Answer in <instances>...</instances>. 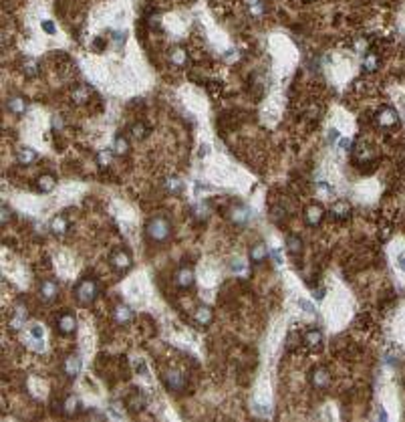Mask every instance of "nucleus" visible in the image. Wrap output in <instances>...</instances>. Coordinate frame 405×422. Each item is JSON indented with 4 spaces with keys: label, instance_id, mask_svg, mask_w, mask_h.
Instances as JSON below:
<instances>
[{
    "label": "nucleus",
    "instance_id": "44",
    "mask_svg": "<svg viewBox=\"0 0 405 422\" xmlns=\"http://www.w3.org/2000/svg\"><path fill=\"white\" fill-rule=\"evenodd\" d=\"M32 349L39 351V353H43V351H45V337H43V340H35V344H32Z\"/></svg>",
    "mask_w": 405,
    "mask_h": 422
},
{
    "label": "nucleus",
    "instance_id": "40",
    "mask_svg": "<svg viewBox=\"0 0 405 422\" xmlns=\"http://www.w3.org/2000/svg\"><path fill=\"white\" fill-rule=\"evenodd\" d=\"M30 335L35 337V340H43V337H45L43 325H41V323H32V325H30Z\"/></svg>",
    "mask_w": 405,
    "mask_h": 422
},
{
    "label": "nucleus",
    "instance_id": "11",
    "mask_svg": "<svg viewBox=\"0 0 405 422\" xmlns=\"http://www.w3.org/2000/svg\"><path fill=\"white\" fill-rule=\"evenodd\" d=\"M323 218H325V210L320 208L318 204H311L305 210V223L309 226H318L320 223H323Z\"/></svg>",
    "mask_w": 405,
    "mask_h": 422
},
{
    "label": "nucleus",
    "instance_id": "13",
    "mask_svg": "<svg viewBox=\"0 0 405 422\" xmlns=\"http://www.w3.org/2000/svg\"><path fill=\"white\" fill-rule=\"evenodd\" d=\"M331 216L335 221H345V218L351 216V204L347 200H337L335 204L331 206Z\"/></svg>",
    "mask_w": 405,
    "mask_h": 422
},
{
    "label": "nucleus",
    "instance_id": "9",
    "mask_svg": "<svg viewBox=\"0 0 405 422\" xmlns=\"http://www.w3.org/2000/svg\"><path fill=\"white\" fill-rule=\"evenodd\" d=\"M39 295H41V299H43L45 303H53V301L57 299V295H59V287H57V283H55V281H50V279L43 281V283H41V287H39Z\"/></svg>",
    "mask_w": 405,
    "mask_h": 422
},
{
    "label": "nucleus",
    "instance_id": "10",
    "mask_svg": "<svg viewBox=\"0 0 405 422\" xmlns=\"http://www.w3.org/2000/svg\"><path fill=\"white\" fill-rule=\"evenodd\" d=\"M57 329H59V333H63V335L75 333V329H77V319H75V315H73V313H63V315L59 317V322H57Z\"/></svg>",
    "mask_w": 405,
    "mask_h": 422
},
{
    "label": "nucleus",
    "instance_id": "33",
    "mask_svg": "<svg viewBox=\"0 0 405 422\" xmlns=\"http://www.w3.org/2000/svg\"><path fill=\"white\" fill-rule=\"evenodd\" d=\"M145 136H147V125H145L143 122H135V124L131 125V138H135V140H145Z\"/></svg>",
    "mask_w": 405,
    "mask_h": 422
},
{
    "label": "nucleus",
    "instance_id": "32",
    "mask_svg": "<svg viewBox=\"0 0 405 422\" xmlns=\"http://www.w3.org/2000/svg\"><path fill=\"white\" fill-rule=\"evenodd\" d=\"M355 160L365 164V162H371L373 160V149H371L369 146H359L357 148V154H355Z\"/></svg>",
    "mask_w": 405,
    "mask_h": 422
},
{
    "label": "nucleus",
    "instance_id": "50",
    "mask_svg": "<svg viewBox=\"0 0 405 422\" xmlns=\"http://www.w3.org/2000/svg\"><path fill=\"white\" fill-rule=\"evenodd\" d=\"M315 299H325V289H315Z\"/></svg>",
    "mask_w": 405,
    "mask_h": 422
},
{
    "label": "nucleus",
    "instance_id": "42",
    "mask_svg": "<svg viewBox=\"0 0 405 422\" xmlns=\"http://www.w3.org/2000/svg\"><path fill=\"white\" fill-rule=\"evenodd\" d=\"M337 146H339L341 149H345V151H349L351 149V140L349 138H339L337 140Z\"/></svg>",
    "mask_w": 405,
    "mask_h": 422
},
{
    "label": "nucleus",
    "instance_id": "24",
    "mask_svg": "<svg viewBox=\"0 0 405 422\" xmlns=\"http://www.w3.org/2000/svg\"><path fill=\"white\" fill-rule=\"evenodd\" d=\"M286 250H289V255H292V257H298L300 252H302V241H300V236H296V234H289L286 236Z\"/></svg>",
    "mask_w": 405,
    "mask_h": 422
},
{
    "label": "nucleus",
    "instance_id": "46",
    "mask_svg": "<svg viewBox=\"0 0 405 422\" xmlns=\"http://www.w3.org/2000/svg\"><path fill=\"white\" fill-rule=\"evenodd\" d=\"M341 136H339V131L337 129H329V142H335V140H339Z\"/></svg>",
    "mask_w": 405,
    "mask_h": 422
},
{
    "label": "nucleus",
    "instance_id": "37",
    "mask_svg": "<svg viewBox=\"0 0 405 422\" xmlns=\"http://www.w3.org/2000/svg\"><path fill=\"white\" fill-rule=\"evenodd\" d=\"M316 194L320 198H329V196H333V188L327 182H316Z\"/></svg>",
    "mask_w": 405,
    "mask_h": 422
},
{
    "label": "nucleus",
    "instance_id": "47",
    "mask_svg": "<svg viewBox=\"0 0 405 422\" xmlns=\"http://www.w3.org/2000/svg\"><path fill=\"white\" fill-rule=\"evenodd\" d=\"M367 47V41H363V39H359L357 43H355V49L359 50V53H363V49Z\"/></svg>",
    "mask_w": 405,
    "mask_h": 422
},
{
    "label": "nucleus",
    "instance_id": "5",
    "mask_svg": "<svg viewBox=\"0 0 405 422\" xmlns=\"http://www.w3.org/2000/svg\"><path fill=\"white\" fill-rule=\"evenodd\" d=\"M109 263H111V267L115 269V271L125 273L127 269L131 267V255H129L127 250L119 248V250H115V252H111V255H109Z\"/></svg>",
    "mask_w": 405,
    "mask_h": 422
},
{
    "label": "nucleus",
    "instance_id": "43",
    "mask_svg": "<svg viewBox=\"0 0 405 422\" xmlns=\"http://www.w3.org/2000/svg\"><path fill=\"white\" fill-rule=\"evenodd\" d=\"M0 218H2V224H6L10 218H12V212H10L8 206H2V214H0Z\"/></svg>",
    "mask_w": 405,
    "mask_h": 422
},
{
    "label": "nucleus",
    "instance_id": "45",
    "mask_svg": "<svg viewBox=\"0 0 405 422\" xmlns=\"http://www.w3.org/2000/svg\"><path fill=\"white\" fill-rule=\"evenodd\" d=\"M284 214H286V212H284L282 208H274V221H276V223H282Z\"/></svg>",
    "mask_w": 405,
    "mask_h": 422
},
{
    "label": "nucleus",
    "instance_id": "28",
    "mask_svg": "<svg viewBox=\"0 0 405 422\" xmlns=\"http://www.w3.org/2000/svg\"><path fill=\"white\" fill-rule=\"evenodd\" d=\"M89 95H91V89H89L87 85H79V87L73 89L71 99L75 101V103H85V101L89 99Z\"/></svg>",
    "mask_w": 405,
    "mask_h": 422
},
{
    "label": "nucleus",
    "instance_id": "7",
    "mask_svg": "<svg viewBox=\"0 0 405 422\" xmlns=\"http://www.w3.org/2000/svg\"><path fill=\"white\" fill-rule=\"evenodd\" d=\"M302 342H305V346H307L309 349L316 351V349L323 348V344H325V335H323V331H320V329L311 327V329H307V331H305V335H302Z\"/></svg>",
    "mask_w": 405,
    "mask_h": 422
},
{
    "label": "nucleus",
    "instance_id": "34",
    "mask_svg": "<svg viewBox=\"0 0 405 422\" xmlns=\"http://www.w3.org/2000/svg\"><path fill=\"white\" fill-rule=\"evenodd\" d=\"M129 410H133V412H141L143 408H145V398L141 396V394H135V396H131L129 398Z\"/></svg>",
    "mask_w": 405,
    "mask_h": 422
},
{
    "label": "nucleus",
    "instance_id": "35",
    "mask_svg": "<svg viewBox=\"0 0 405 422\" xmlns=\"http://www.w3.org/2000/svg\"><path fill=\"white\" fill-rule=\"evenodd\" d=\"M111 158H113V149H103V151H99L97 164H99L101 168H107V166L111 164Z\"/></svg>",
    "mask_w": 405,
    "mask_h": 422
},
{
    "label": "nucleus",
    "instance_id": "18",
    "mask_svg": "<svg viewBox=\"0 0 405 422\" xmlns=\"http://www.w3.org/2000/svg\"><path fill=\"white\" fill-rule=\"evenodd\" d=\"M361 67H363V71H365V73H373V71H377V69H379V55H377V53H373V50H369V53H365V55H363V59H361Z\"/></svg>",
    "mask_w": 405,
    "mask_h": 422
},
{
    "label": "nucleus",
    "instance_id": "48",
    "mask_svg": "<svg viewBox=\"0 0 405 422\" xmlns=\"http://www.w3.org/2000/svg\"><path fill=\"white\" fill-rule=\"evenodd\" d=\"M397 265H399V269H401V271H405V252H401V255H399V259H397Z\"/></svg>",
    "mask_w": 405,
    "mask_h": 422
},
{
    "label": "nucleus",
    "instance_id": "20",
    "mask_svg": "<svg viewBox=\"0 0 405 422\" xmlns=\"http://www.w3.org/2000/svg\"><path fill=\"white\" fill-rule=\"evenodd\" d=\"M24 322H26V309H24V305H19L14 309V313H12V317H10V329L12 331H16V329H21L22 325H24Z\"/></svg>",
    "mask_w": 405,
    "mask_h": 422
},
{
    "label": "nucleus",
    "instance_id": "39",
    "mask_svg": "<svg viewBox=\"0 0 405 422\" xmlns=\"http://www.w3.org/2000/svg\"><path fill=\"white\" fill-rule=\"evenodd\" d=\"M194 216L198 218V221H204V218L208 216V206L206 204H196L194 206Z\"/></svg>",
    "mask_w": 405,
    "mask_h": 422
},
{
    "label": "nucleus",
    "instance_id": "16",
    "mask_svg": "<svg viewBox=\"0 0 405 422\" xmlns=\"http://www.w3.org/2000/svg\"><path fill=\"white\" fill-rule=\"evenodd\" d=\"M81 366H83V364H81V358L71 356V358H67V360H65V364H63V372L73 380V378H77V376H79Z\"/></svg>",
    "mask_w": 405,
    "mask_h": 422
},
{
    "label": "nucleus",
    "instance_id": "23",
    "mask_svg": "<svg viewBox=\"0 0 405 422\" xmlns=\"http://www.w3.org/2000/svg\"><path fill=\"white\" fill-rule=\"evenodd\" d=\"M230 218H232V223H234V224L242 226V224H246V223H248V218H250V210H248L246 206H236V208H232Z\"/></svg>",
    "mask_w": 405,
    "mask_h": 422
},
{
    "label": "nucleus",
    "instance_id": "3",
    "mask_svg": "<svg viewBox=\"0 0 405 422\" xmlns=\"http://www.w3.org/2000/svg\"><path fill=\"white\" fill-rule=\"evenodd\" d=\"M161 380L170 392H180L185 388V376H183V372H180V370H167V372L161 376Z\"/></svg>",
    "mask_w": 405,
    "mask_h": 422
},
{
    "label": "nucleus",
    "instance_id": "19",
    "mask_svg": "<svg viewBox=\"0 0 405 422\" xmlns=\"http://www.w3.org/2000/svg\"><path fill=\"white\" fill-rule=\"evenodd\" d=\"M67 228H69V221H67L65 214H57L53 221H50V232L57 234V236H63L67 232Z\"/></svg>",
    "mask_w": 405,
    "mask_h": 422
},
{
    "label": "nucleus",
    "instance_id": "29",
    "mask_svg": "<svg viewBox=\"0 0 405 422\" xmlns=\"http://www.w3.org/2000/svg\"><path fill=\"white\" fill-rule=\"evenodd\" d=\"M163 188L170 192V194H180V192L183 190V182H181V178L172 176V178H167V180L163 182Z\"/></svg>",
    "mask_w": 405,
    "mask_h": 422
},
{
    "label": "nucleus",
    "instance_id": "30",
    "mask_svg": "<svg viewBox=\"0 0 405 422\" xmlns=\"http://www.w3.org/2000/svg\"><path fill=\"white\" fill-rule=\"evenodd\" d=\"M79 410V398L77 396H69L63 402V414L65 416H75Z\"/></svg>",
    "mask_w": 405,
    "mask_h": 422
},
{
    "label": "nucleus",
    "instance_id": "22",
    "mask_svg": "<svg viewBox=\"0 0 405 422\" xmlns=\"http://www.w3.org/2000/svg\"><path fill=\"white\" fill-rule=\"evenodd\" d=\"M16 160H19V164H22V166H30L32 162L37 160V151L22 146V148L16 149Z\"/></svg>",
    "mask_w": 405,
    "mask_h": 422
},
{
    "label": "nucleus",
    "instance_id": "41",
    "mask_svg": "<svg viewBox=\"0 0 405 422\" xmlns=\"http://www.w3.org/2000/svg\"><path fill=\"white\" fill-rule=\"evenodd\" d=\"M41 26H43V30L46 32V35H55V30H57L55 23H53V21H46V19L43 21V25H41Z\"/></svg>",
    "mask_w": 405,
    "mask_h": 422
},
{
    "label": "nucleus",
    "instance_id": "1",
    "mask_svg": "<svg viewBox=\"0 0 405 422\" xmlns=\"http://www.w3.org/2000/svg\"><path fill=\"white\" fill-rule=\"evenodd\" d=\"M145 236L151 243H165L172 236V223L165 216H154L145 224Z\"/></svg>",
    "mask_w": 405,
    "mask_h": 422
},
{
    "label": "nucleus",
    "instance_id": "17",
    "mask_svg": "<svg viewBox=\"0 0 405 422\" xmlns=\"http://www.w3.org/2000/svg\"><path fill=\"white\" fill-rule=\"evenodd\" d=\"M57 186V178L50 176V174H43L39 180H37V190L41 194H50Z\"/></svg>",
    "mask_w": 405,
    "mask_h": 422
},
{
    "label": "nucleus",
    "instance_id": "36",
    "mask_svg": "<svg viewBox=\"0 0 405 422\" xmlns=\"http://www.w3.org/2000/svg\"><path fill=\"white\" fill-rule=\"evenodd\" d=\"M248 6H250V14L254 16V19H260V16L264 14V6L260 4V0H250Z\"/></svg>",
    "mask_w": 405,
    "mask_h": 422
},
{
    "label": "nucleus",
    "instance_id": "27",
    "mask_svg": "<svg viewBox=\"0 0 405 422\" xmlns=\"http://www.w3.org/2000/svg\"><path fill=\"white\" fill-rule=\"evenodd\" d=\"M230 271H232L234 275H238V277H246V275L250 273V267H248V263L242 261V259H234V261L230 263Z\"/></svg>",
    "mask_w": 405,
    "mask_h": 422
},
{
    "label": "nucleus",
    "instance_id": "8",
    "mask_svg": "<svg viewBox=\"0 0 405 422\" xmlns=\"http://www.w3.org/2000/svg\"><path fill=\"white\" fill-rule=\"evenodd\" d=\"M311 384H313L315 390H327L329 384H331V374L325 368H315L313 374H311Z\"/></svg>",
    "mask_w": 405,
    "mask_h": 422
},
{
    "label": "nucleus",
    "instance_id": "14",
    "mask_svg": "<svg viewBox=\"0 0 405 422\" xmlns=\"http://www.w3.org/2000/svg\"><path fill=\"white\" fill-rule=\"evenodd\" d=\"M113 319H115V323L127 325V323H131V319H133V309L127 307V305H117L113 309Z\"/></svg>",
    "mask_w": 405,
    "mask_h": 422
},
{
    "label": "nucleus",
    "instance_id": "38",
    "mask_svg": "<svg viewBox=\"0 0 405 422\" xmlns=\"http://www.w3.org/2000/svg\"><path fill=\"white\" fill-rule=\"evenodd\" d=\"M133 370H135V372H137L139 376H147V374H149V370H147V366H145L143 360H133Z\"/></svg>",
    "mask_w": 405,
    "mask_h": 422
},
{
    "label": "nucleus",
    "instance_id": "15",
    "mask_svg": "<svg viewBox=\"0 0 405 422\" xmlns=\"http://www.w3.org/2000/svg\"><path fill=\"white\" fill-rule=\"evenodd\" d=\"M212 309L208 307V305H200V307H196V311H194V322L198 323V325H202V327H206V325H210L212 323Z\"/></svg>",
    "mask_w": 405,
    "mask_h": 422
},
{
    "label": "nucleus",
    "instance_id": "49",
    "mask_svg": "<svg viewBox=\"0 0 405 422\" xmlns=\"http://www.w3.org/2000/svg\"><path fill=\"white\" fill-rule=\"evenodd\" d=\"M224 57H226V61H236V57H238V55H236V50L232 49V50H230V53H226Z\"/></svg>",
    "mask_w": 405,
    "mask_h": 422
},
{
    "label": "nucleus",
    "instance_id": "21",
    "mask_svg": "<svg viewBox=\"0 0 405 422\" xmlns=\"http://www.w3.org/2000/svg\"><path fill=\"white\" fill-rule=\"evenodd\" d=\"M170 63L174 67H183L185 63H188V50H185L183 47H174L170 50Z\"/></svg>",
    "mask_w": 405,
    "mask_h": 422
},
{
    "label": "nucleus",
    "instance_id": "25",
    "mask_svg": "<svg viewBox=\"0 0 405 422\" xmlns=\"http://www.w3.org/2000/svg\"><path fill=\"white\" fill-rule=\"evenodd\" d=\"M113 154L115 156H125L127 151H129V142H127V138L125 136H121V133H117V136L113 138Z\"/></svg>",
    "mask_w": 405,
    "mask_h": 422
},
{
    "label": "nucleus",
    "instance_id": "6",
    "mask_svg": "<svg viewBox=\"0 0 405 422\" xmlns=\"http://www.w3.org/2000/svg\"><path fill=\"white\" fill-rule=\"evenodd\" d=\"M196 281V275H194V269L192 267H180L176 275H174V283L178 289H190Z\"/></svg>",
    "mask_w": 405,
    "mask_h": 422
},
{
    "label": "nucleus",
    "instance_id": "12",
    "mask_svg": "<svg viewBox=\"0 0 405 422\" xmlns=\"http://www.w3.org/2000/svg\"><path fill=\"white\" fill-rule=\"evenodd\" d=\"M26 99L21 97V95H12L6 99V109L12 113V115H24L26 113Z\"/></svg>",
    "mask_w": 405,
    "mask_h": 422
},
{
    "label": "nucleus",
    "instance_id": "26",
    "mask_svg": "<svg viewBox=\"0 0 405 422\" xmlns=\"http://www.w3.org/2000/svg\"><path fill=\"white\" fill-rule=\"evenodd\" d=\"M266 257H268V248H266L264 243L252 245V248H250V261L252 263H262Z\"/></svg>",
    "mask_w": 405,
    "mask_h": 422
},
{
    "label": "nucleus",
    "instance_id": "4",
    "mask_svg": "<svg viewBox=\"0 0 405 422\" xmlns=\"http://www.w3.org/2000/svg\"><path fill=\"white\" fill-rule=\"evenodd\" d=\"M377 125L379 127H385V129H389V127H393V125H397V122H399V113L395 111V107H389V105H385V107H381L379 111H377Z\"/></svg>",
    "mask_w": 405,
    "mask_h": 422
},
{
    "label": "nucleus",
    "instance_id": "2",
    "mask_svg": "<svg viewBox=\"0 0 405 422\" xmlns=\"http://www.w3.org/2000/svg\"><path fill=\"white\" fill-rule=\"evenodd\" d=\"M97 295H99V283L95 279H83L75 287V299L81 305H91L97 299Z\"/></svg>",
    "mask_w": 405,
    "mask_h": 422
},
{
    "label": "nucleus",
    "instance_id": "31",
    "mask_svg": "<svg viewBox=\"0 0 405 422\" xmlns=\"http://www.w3.org/2000/svg\"><path fill=\"white\" fill-rule=\"evenodd\" d=\"M22 73L28 77V79H35L39 75V63L35 59H26L24 65H22Z\"/></svg>",
    "mask_w": 405,
    "mask_h": 422
}]
</instances>
